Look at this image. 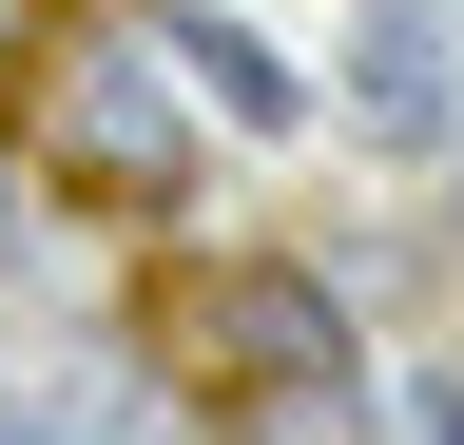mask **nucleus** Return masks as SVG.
Returning a JSON list of instances; mask_svg holds the SVG:
<instances>
[{
    "instance_id": "3",
    "label": "nucleus",
    "mask_w": 464,
    "mask_h": 445,
    "mask_svg": "<svg viewBox=\"0 0 464 445\" xmlns=\"http://www.w3.org/2000/svg\"><path fill=\"white\" fill-rule=\"evenodd\" d=\"M213 349L252 387H290V407H329L348 387V310L310 291V271H213Z\"/></svg>"
},
{
    "instance_id": "1",
    "label": "nucleus",
    "mask_w": 464,
    "mask_h": 445,
    "mask_svg": "<svg viewBox=\"0 0 464 445\" xmlns=\"http://www.w3.org/2000/svg\"><path fill=\"white\" fill-rule=\"evenodd\" d=\"M39 175L97 194V213H174L194 194V136H174V97L116 59V39H58L39 59Z\"/></svg>"
},
{
    "instance_id": "4",
    "label": "nucleus",
    "mask_w": 464,
    "mask_h": 445,
    "mask_svg": "<svg viewBox=\"0 0 464 445\" xmlns=\"http://www.w3.org/2000/svg\"><path fill=\"white\" fill-rule=\"evenodd\" d=\"M155 39L194 59V97H232V136H271V117H290V59H271L252 20H213V0H155Z\"/></svg>"
},
{
    "instance_id": "5",
    "label": "nucleus",
    "mask_w": 464,
    "mask_h": 445,
    "mask_svg": "<svg viewBox=\"0 0 464 445\" xmlns=\"http://www.w3.org/2000/svg\"><path fill=\"white\" fill-rule=\"evenodd\" d=\"M0 445H78V426H58V407H20V387H0Z\"/></svg>"
},
{
    "instance_id": "2",
    "label": "nucleus",
    "mask_w": 464,
    "mask_h": 445,
    "mask_svg": "<svg viewBox=\"0 0 464 445\" xmlns=\"http://www.w3.org/2000/svg\"><path fill=\"white\" fill-rule=\"evenodd\" d=\"M348 117L387 155H445L464 136V0H368V39H348Z\"/></svg>"
}]
</instances>
